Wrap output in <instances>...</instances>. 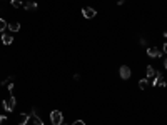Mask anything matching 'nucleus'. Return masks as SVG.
Here are the masks:
<instances>
[{"label":"nucleus","mask_w":167,"mask_h":125,"mask_svg":"<svg viewBox=\"0 0 167 125\" xmlns=\"http://www.w3.org/2000/svg\"><path fill=\"white\" fill-rule=\"evenodd\" d=\"M50 122L52 125H60L64 122V115H62L60 110H52L50 112Z\"/></svg>","instance_id":"obj_1"},{"label":"nucleus","mask_w":167,"mask_h":125,"mask_svg":"<svg viewBox=\"0 0 167 125\" xmlns=\"http://www.w3.org/2000/svg\"><path fill=\"white\" fill-rule=\"evenodd\" d=\"M15 104H17V98L12 95V97H8L7 100H4V102H2V107H4V110L12 112V110L15 108Z\"/></svg>","instance_id":"obj_2"},{"label":"nucleus","mask_w":167,"mask_h":125,"mask_svg":"<svg viewBox=\"0 0 167 125\" xmlns=\"http://www.w3.org/2000/svg\"><path fill=\"white\" fill-rule=\"evenodd\" d=\"M147 55L149 57H152V58H159V57H162V50H159L157 47H147Z\"/></svg>","instance_id":"obj_3"},{"label":"nucleus","mask_w":167,"mask_h":125,"mask_svg":"<svg viewBox=\"0 0 167 125\" xmlns=\"http://www.w3.org/2000/svg\"><path fill=\"white\" fill-rule=\"evenodd\" d=\"M119 73H120V79L129 80L131 79V75H132V72H131V68H129L127 65H122V67L119 68Z\"/></svg>","instance_id":"obj_4"},{"label":"nucleus","mask_w":167,"mask_h":125,"mask_svg":"<svg viewBox=\"0 0 167 125\" xmlns=\"http://www.w3.org/2000/svg\"><path fill=\"white\" fill-rule=\"evenodd\" d=\"M82 15H84V18H94L95 15H97V10L92 8V7H85L82 10Z\"/></svg>","instance_id":"obj_5"},{"label":"nucleus","mask_w":167,"mask_h":125,"mask_svg":"<svg viewBox=\"0 0 167 125\" xmlns=\"http://www.w3.org/2000/svg\"><path fill=\"white\" fill-rule=\"evenodd\" d=\"M30 117H32L33 125H44L42 118H40V117H39V114H37V108H32V110H30Z\"/></svg>","instance_id":"obj_6"},{"label":"nucleus","mask_w":167,"mask_h":125,"mask_svg":"<svg viewBox=\"0 0 167 125\" xmlns=\"http://www.w3.org/2000/svg\"><path fill=\"white\" fill-rule=\"evenodd\" d=\"M0 39H2V43H4V45H10V43L14 42V37H12L10 33H2Z\"/></svg>","instance_id":"obj_7"},{"label":"nucleus","mask_w":167,"mask_h":125,"mask_svg":"<svg viewBox=\"0 0 167 125\" xmlns=\"http://www.w3.org/2000/svg\"><path fill=\"white\" fill-rule=\"evenodd\" d=\"M24 8H25V10H29V12H35V10H37V4H35V2H30V0H27L25 4H24Z\"/></svg>","instance_id":"obj_8"},{"label":"nucleus","mask_w":167,"mask_h":125,"mask_svg":"<svg viewBox=\"0 0 167 125\" xmlns=\"http://www.w3.org/2000/svg\"><path fill=\"white\" fill-rule=\"evenodd\" d=\"M145 75H147V80H150V79H154L156 77V70H154V67H147L145 68Z\"/></svg>","instance_id":"obj_9"},{"label":"nucleus","mask_w":167,"mask_h":125,"mask_svg":"<svg viewBox=\"0 0 167 125\" xmlns=\"http://www.w3.org/2000/svg\"><path fill=\"white\" fill-rule=\"evenodd\" d=\"M8 30H10V32H18V30H20V23H18V22L8 23Z\"/></svg>","instance_id":"obj_10"},{"label":"nucleus","mask_w":167,"mask_h":125,"mask_svg":"<svg viewBox=\"0 0 167 125\" xmlns=\"http://www.w3.org/2000/svg\"><path fill=\"white\" fill-rule=\"evenodd\" d=\"M147 87H149V80H147V79H142L140 82H139V89H140V90H145Z\"/></svg>","instance_id":"obj_11"},{"label":"nucleus","mask_w":167,"mask_h":125,"mask_svg":"<svg viewBox=\"0 0 167 125\" xmlns=\"http://www.w3.org/2000/svg\"><path fill=\"white\" fill-rule=\"evenodd\" d=\"M5 29H8V23H7V22H5L2 17H0V32L4 33V30H5Z\"/></svg>","instance_id":"obj_12"},{"label":"nucleus","mask_w":167,"mask_h":125,"mask_svg":"<svg viewBox=\"0 0 167 125\" xmlns=\"http://www.w3.org/2000/svg\"><path fill=\"white\" fill-rule=\"evenodd\" d=\"M12 7H15V8L22 7V0H12Z\"/></svg>","instance_id":"obj_13"},{"label":"nucleus","mask_w":167,"mask_h":125,"mask_svg":"<svg viewBox=\"0 0 167 125\" xmlns=\"http://www.w3.org/2000/svg\"><path fill=\"white\" fill-rule=\"evenodd\" d=\"M7 92H10V93L14 92V82H8L7 83Z\"/></svg>","instance_id":"obj_14"},{"label":"nucleus","mask_w":167,"mask_h":125,"mask_svg":"<svg viewBox=\"0 0 167 125\" xmlns=\"http://www.w3.org/2000/svg\"><path fill=\"white\" fill-rule=\"evenodd\" d=\"M72 125H85V122H84V120H74Z\"/></svg>","instance_id":"obj_15"},{"label":"nucleus","mask_w":167,"mask_h":125,"mask_svg":"<svg viewBox=\"0 0 167 125\" xmlns=\"http://www.w3.org/2000/svg\"><path fill=\"white\" fill-rule=\"evenodd\" d=\"M5 120H7V117H5V115H0V125L4 123V122H5Z\"/></svg>","instance_id":"obj_16"},{"label":"nucleus","mask_w":167,"mask_h":125,"mask_svg":"<svg viewBox=\"0 0 167 125\" xmlns=\"http://www.w3.org/2000/svg\"><path fill=\"white\" fill-rule=\"evenodd\" d=\"M140 45H147V40H145L144 37H142V39H140Z\"/></svg>","instance_id":"obj_17"},{"label":"nucleus","mask_w":167,"mask_h":125,"mask_svg":"<svg viewBox=\"0 0 167 125\" xmlns=\"http://www.w3.org/2000/svg\"><path fill=\"white\" fill-rule=\"evenodd\" d=\"M165 52H167V42H165V43H164V48H162V54H165Z\"/></svg>","instance_id":"obj_18"},{"label":"nucleus","mask_w":167,"mask_h":125,"mask_svg":"<svg viewBox=\"0 0 167 125\" xmlns=\"http://www.w3.org/2000/svg\"><path fill=\"white\" fill-rule=\"evenodd\" d=\"M124 2H125V0H117V5H122Z\"/></svg>","instance_id":"obj_19"},{"label":"nucleus","mask_w":167,"mask_h":125,"mask_svg":"<svg viewBox=\"0 0 167 125\" xmlns=\"http://www.w3.org/2000/svg\"><path fill=\"white\" fill-rule=\"evenodd\" d=\"M164 67L167 68V58H165V60H164Z\"/></svg>","instance_id":"obj_20"},{"label":"nucleus","mask_w":167,"mask_h":125,"mask_svg":"<svg viewBox=\"0 0 167 125\" xmlns=\"http://www.w3.org/2000/svg\"><path fill=\"white\" fill-rule=\"evenodd\" d=\"M60 125H69V123H64V122H62V123H60Z\"/></svg>","instance_id":"obj_21"}]
</instances>
